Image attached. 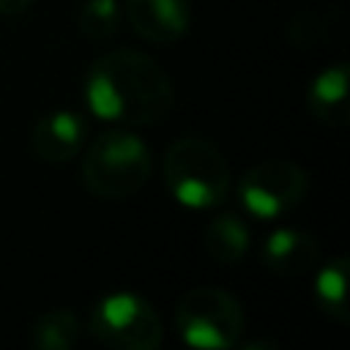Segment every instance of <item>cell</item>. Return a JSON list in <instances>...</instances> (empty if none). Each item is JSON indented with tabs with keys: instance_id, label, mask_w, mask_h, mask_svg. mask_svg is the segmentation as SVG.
<instances>
[{
	"instance_id": "cell-1",
	"label": "cell",
	"mask_w": 350,
	"mask_h": 350,
	"mask_svg": "<svg viewBox=\"0 0 350 350\" xmlns=\"http://www.w3.org/2000/svg\"><path fill=\"white\" fill-rule=\"evenodd\" d=\"M82 93L96 118L126 129L161 123L175 101L164 68L131 46H115L98 55L85 71Z\"/></svg>"
},
{
	"instance_id": "cell-2",
	"label": "cell",
	"mask_w": 350,
	"mask_h": 350,
	"mask_svg": "<svg viewBox=\"0 0 350 350\" xmlns=\"http://www.w3.org/2000/svg\"><path fill=\"white\" fill-rule=\"evenodd\" d=\"M82 150V183L101 200L131 197L150 178V150L142 137L126 126L98 131Z\"/></svg>"
},
{
	"instance_id": "cell-3",
	"label": "cell",
	"mask_w": 350,
	"mask_h": 350,
	"mask_svg": "<svg viewBox=\"0 0 350 350\" xmlns=\"http://www.w3.org/2000/svg\"><path fill=\"white\" fill-rule=\"evenodd\" d=\"M161 172L172 200L191 211L219 208L232 189V172L221 150L194 134L178 137L167 148Z\"/></svg>"
},
{
	"instance_id": "cell-4",
	"label": "cell",
	"mask_w": 350,
	"mask_h": 350,
	"mask_svg": "<svg viewBox=\"0 0 350 350\" xmlns=\"http://www.w3.org/2000/svg\"><path fill=\"white\" fill-rule=\"evenodd\" d=\"M246 317L241 301L213 284L191 287L175 306V331L189 347L227 350L241 342Z\"/></svg>"
},
{
	"instance_id": "cell-5",
	"label": "cell",
	"mask_w": 350,
	"mask_h": 350,
	"mask_svg": "<svg viewBox=\"0 0 350 350\" xmlns=\"http://www.w3.org/2000/svg\"><path fill=\"white\" fill-rule=\"evenodd\" d=\"M90 336L109 350H159L164 342V325L150 301L137 293H107L90 306Z\"/></svg>"
},
{
	"instance_id": "cell-6",
	"label": "cell",
	"mask_w": 350,
	"mask_h": 350,
	"mask_svg": "<svg viewBox=\"0 0 350 350\" xmlns=\"http://www.w3.org/2000/svg\"><path fill=\"white\" fill-rule=\"evenodd\" d=\"M306 189L309 178L304 167L290 159H271L243 172L238 183V200L249 216L271 221L290 213L306 197Z\"/></svg>"
},
{
	"instance_id": "cell-7",
	"label": "cell",
	"mask_w": 350,
	"mask_h": 350,
	"mask_svg": "<svg viewBox=\"0 0 350 350\" xmlns=\"http://www.w3.org/2000/svg\"><path fill=\"white\" fill-rule=\"evenodd\" d=\"M123 19L150 44H178L191 27L189 0H123Z\"/></svg>"
},
{
	"instance_id": "cell-8",
	"label": "cell",
	"mask_w": 350,
	"mask_h": 350,
	"mask_svg": "<svg viewBox=\"0 0 350 350\" xmlns=\"http://www.w3.org/2000/svg\"><path fill=\"white\" fill-rule=\"evenodd\" d=\"M88 139V123L74 109H55L36 120L30 131V145L41 161L66 164L82 153Z\"/></svg>"
},
{
	"instance_id": "cell-9",
	"label": "cell",
	"mask_w": 350,
	"mask_h": 350,
	"mask_svg": "<svg viewBox=\"0 0 350 350\" xmlns=\"http://www.w3.org/2000/svg\"><path fill=\"white\" fill-rule=\"evenodd\" d=\"M317 257L320 246L314 235L293 227L273 230L260 249L262 265L276 276H304L317 265Z\"/></svg>"
},
{
	"instance_id": "cell-10",
	"label": "cell",
	"mask_w": 350,
	"mask_h": 350,
	"mask_svg": "<svg viewBox=\"0 0 350 350\" xmlns=\"http://www.w3.org/2000/svg\"><path fill=\"white\" fill-rule=\"evenodd\" d=\"M306 109L314 120L345 129L350 123V98H347V63L325 66L306 88Z\"/></svg>"
},
{
	"instance_id": "cell-11",
	"label": "cell",
	"mask_w": 350,
	"mask_h": 350,
	"mask_svg": "<svg viewBox=\"0 0 350 350\" xmlns=\"http://www.w3.org/2000/svg\"><path fill=\"white\" fill-rule=\"evenodd\" d=\"M347 276H350L347 257H334L325 265H320L314 273V304L320 306L323 314H328L339 323H350Z\"/></svg>"
},
{
	"instance_id": "cell-12",
	"label": "cell",
	"mask_w": 350,
	"mask_h": 350,
	"mask_svg": "<svg viewBox=\"0 0 350 350\" xmlns=\"http://www.w3.org/2000/svg\"><path fill=\"white\" fill-rule=\"evenodd\" d=\"M249 227L235 213H219L205 227V249L216 262L232 265L238 262L249 249Z\"/></svg>"
},
{
	"instance_id": "cell-13",
	"label": "cell",
	"mask_w": 350,
	"mask_h": 350,
	"mask_svg": "<svg viewBox=\"0 0 350 350\" xmlns=\"http://www.w3.org/2000/svg\"><path fill=\"white\" fill-rule=\"evenodd\" d=\"M79 334L82 325L71 309H49L33 323L30 342L38 350H71Z\"/></svg>"
},
{
	"instance_id": "cell-14",
	"label": "cell",
	"mask_w": 350,
	"mask_h": 350,
	"mask_svg": "<svg viewBox=\"0 0 350 350\" xmlns=\"http://www.w3.org/2000/svg\"><path fill=\"white\" fill-rule=\"evenodd\" d=\"M123 22V8L118 0H85L77 14V25L82 36L93 41H109Z\"/></svg>"
},
{
	"instance_id": "cell-15",
	"label": "cell",
	"mask_w": 350,
	"mask_h": 350,
	"mask_svg": "<svg viewBox=\"0 0 350 350\" xmlns=\"http://www.w3.org/2000/svg\"><path fill=\"white\" fill-rule=\"evenodd\" d=\"M290 30H304V36L298 33L293 41H295L298 46H312V44L317 41V36H320V22H317L312 14H301V16L293 22Z\"/></svg>"
},
{
	"instance_id": "cell-16",
	"label": "cell",
	"mask_w": 350,
	"mask_h": 350,
	"mask_svg": "<svg viewBox=\"0 0 350 350\" xmlns=\"http://www.w3.org/2000/svg\"><path fill=\"white\" fill-rule=\"evenodd\" d=\"M36 0H0V16H19L25 14Z\"/></svg>"
}]
</instances>
